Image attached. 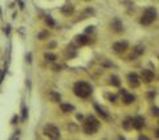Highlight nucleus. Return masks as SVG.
Returning <instances> with one entry per match:
<instances>
[{
	"mask_svg": "<svg viewBox=\"0 0 159 140\" xmlns=\"http://www.w3.org/2000/svg\"><path fill=\"white\" fill-rule=\"evenodd\" d=\"M147 96H149L150 99H152V98H155V91H150L149 94H147Z\"/></svg>",
	"mask_w": 159,
	"mask_h": 140,
	"instance_id": "b1692460",
	"label": "nucleus"
},
{
	"mask_svg": "<svg viewBox=\"0 0 159 140\" xmlns=\"http://www.w3.org/2000/svg\"><path fill=\"white\" fill-rule=\"evenodd\" d=\"M127 79H129V83L131 87H138L139 86V79H138V75L135 73H131V74L127 75Z\"/></svg>",
	"mask_w": 159,
	"mask_h": 140,
	"instance_id": "1a4fd4ad",
	"label": "nucleus"
},
{
	"mask_svg": "<svg viewBox=\"0 0 159 140\" xmlns=\"http://www.w3.org/2000/svg\"><path fill=\"white\" fill-rule=\"evenodd\" d=\"M109 99H110V100H115L117 96H115V95H109Z\"/></svg>",
	"mask_w": 159,
	"mask_h": 140,
	"instance_id": "bb28decb",
	"label": "nucleus"
},
{
	"mask_svg": "<svg viewBox=\"0 0 159 140\" xmlns=\"http://www.w3.org/2000/svg\"><path fill=\"white\" fill-rule=\"evenodd\" d=\"M73 11H74V8L72 7V5H64V7H61V12L64 15H66V16H69V15L73 13Z\"/></svg>",
	"mask_w": 159,
	"mask_h": 140,
	"instance_id": "f8f14e48",
	"label": "nucleus"
},
{
	"mask_svg": "<svg viewBox=\"0 0 159 140\" xmlns=\"http://www.w3.org/2000/svg\"><path fill=\"white\" fill-rule=\"evenodd\" d=\"M93 31H94V27H88L86 31H85V33H92Z\"/></svg>",
	"mask_w": 159,
	"mask_h": 140,
	"instance_id": "393cba45",
	"label": "nucleus"
},
{
	"mask_svg": "<svg viewBox=\"0 0 159 140\" xmlns=\"http://www.w3.org/2000/svg\"><path fill=\"white\" fill-rule=\"evenodd\" d=\"M4 73H5V70H1V72H0V82H1V79H3V77H4Z\"/></svg>",
	"mask_w": 159,
	"mask_h": 140,
	"instance_id": "a878e982",
	"label": "nucleus"
},
{
	"mask_svg": "<svg viewBox=\"0 0 159 140\" xmlns=\"http://www.w3.org/2000/svg\"><path fill=\"white\" fill-rule=\"evenodd\" d=\"M82 128H84V132L86 133V135H94L98 131V128H100V122L93 115H89L84 120Z\"/></svg>",
	"mask_w": 159,
	"mask_h": 140,
	"instance_id": "f257e3e1",
	"label": "nucleus"
},
{
	"mask_svg": "<svg viewBox=\"0 0 159 140\" xmlns=\"http://www.w3.org/2000/svg\"><path fill=\"white\" fill-rule=\"evenodd\" d=\"M49 95H51V98H52L55 102H60V98H61V96H60V94H57V92L52 91L51 94H49Z\"/></svg>",
	"mask_w": 159,
	"mask_h": 140,
	"instance_id": "a211bd4d",
	"label": "nucleus"
},
{
	"mask_svg": "<svg viewBox=\"0 0 159 140\" xmlns=\"http://www.w3.org/2000/svg\"><path fill=\"white\" fill-rule=\"evenodd\" d=\"M76 42L78 45H86L88 42H89V38H88L85 34H80V36L76 37Z\"/></svg>",
	"mask_w": 159,
	"mask_h": 140,
	"instance_id": "9b49d317",
	"label": "nucleus"
},
{
	"mask_svg": "<svg viewBox=\"0 0 159 140\" xmlns=\"http://www.w3.org/2000/svg\"><path fill=\"white\" fill-rule=\"evenodd\" d=\"M143 52H145V48H143L142 45H138V46H135V49H134V54H131V58H134V57H137V56L142 54Z\"/></svg>",
	"mask_w": 159,
	"mask_h": 140,
	"instance_id": "4468645a",
	"label": "nucleus"
},
{
	"mask_svg": "<svg viewBox=\"0 0 159 140\" xmlns=\"http://www.w3.org/2000/svg\"><path fill=\"white\" fill-rule=\"evenodd\" d=\"M44 133L51 139H60V130L53 124H46L44 127Z\"/></svg>",
	"mask_w": 159,
	"mask_h": 140,
	"instance_id": "20e7f679",
	"label": "nucleus"
},
{
	"mask_svg": "<svg viewBox=\"0 0 159 140\" xmlns=\"http://www.w3.org/2000/svg\"><path fill=\"white\" fill-rule=\"evenodd\" d=\"M73 91H74V94H76L77 96H80V98H88V96H90V94H92V86H90L89 83L84 82V81H80V82H77L76 85H74Z\"/></svg>",
	"mask_w": 159,
	"mask_h": 140,
	"instance_id": "f03ea898",
	"label": "nucleus"
},
{
	"mask_svg": "<svg viewBox=\"0 0 159 140\" xmlns=\"http://www.w3.org/2000/svg\"><path fill=\"white\" fill-rule=\"evenodd\" d=\"M111 28L115 32H122L123 31V24H122V21L119 19H114V20L111 21Z\"/></svg>",
	"mask_w": 159,
	"mask_h": 140,
	"instance_id": "9d476101",
	"label": "nucleus"
},
{
	"mask_svg": "<svg viewBox=\"0 0 159 140\" xmlns=\"http://www.w3.org/2000/svg\"><path fill=\"white\" fill-rule=\"evenodd\" d=\"M61 110L64 111V113H69V111H73V110H74V107H73L72 104H66V103H62V104H61Z\"/></svg>",
	"mask_w": 159,
	"mask_h": 140,
	"instance_id": "dca6fc26",
	"label": "nucleus"
},
{
	"mask_svg": "<svg viewBox=\"0 0 159 140\" xmlns=\"http://www.w3.org/2000/svg\"><path fill=\"white\" fill-rule=\"evenodd\" d=\"M21 109H23V118H21V120H23V122H24V120L27 119L28 111H27V109H25V106H24V104H23V106H21Z\"/></svg>",
	"mask_w": 159,
	"mask_h": 140,
	"instance_id": "412c9836",
	"label": "nucleus"
},
{
	"mask_svg": "<svg viewBox=\"0 0 159 140\" xmlns=\"http://www.w3.org/2000/svg\"><path fill=\"white\" fill-rule=\"evenodd\" d=\"M45 21H46V24H48V25H51V27H55V20H53L51 16H46Z\"/></svg>",
	"mask_w": 159,
	"mask_h": 140,
	"instance_id": "aec40b11",
	"label": "nucleus"
},
{
	"mask_svg": "<svg viewBox=\"0 0 159 140\" xmlns=\"http://www.w3.org/2000/svg\"><path fill=\"white\" fill-rule=\"evenodd\" d=\"M152 115L154 116H158V107H152Z\"/></svg>",
	"mask_w": 159,
	"mask_h": 140,
	"instance_id": "5701e85b",
	"label": "nucleus"
},
{
	"mask_svg": "<svg viewBox=\"0 0 159 140\" xmlns=\"http://www.w3.org/2000/svg\"><path fill=\"white\" fill-rule=\"evenodd\" d=\"M133 127H134L135 130H142L145 127V119L142 116H135L134 119H133Z\"/></svg>",
	"mask_w": 159,
	"mask_h": 140,
	"instance_id": "0eeeda50",
	"label": "nucleus"
},
{
	"mask_svg": "<svg viewBox=\"0 0 159 140\" xmlns=\"http://www.w3.org/2000/svg\"><path fill=\"white\" fill-rule=\"evenodd\" d=\"M127 48H129L127 41H119V42H115V44L113 45V49H114L115 53H123Z\"/></svg>",
	"mask_w": 159,
	"mask_h": 140,
	"instance_id": "39448f33",
	"label": "nucleus"
},
{
	"mask_svg": "<svg viewBox=\"0 0 159 140\" xmlns=\"http://www.w3.org/2000/svg\"><path fill=\"white\" fill-rule=\"evenodd\" d=\"M142 78H143V81L147 83L152 82L154 81V78H155V75H154V73L151 72V70H142Z\"/></svg>",
	"mask_w": 159,
	"mask_h": 140,
	"instance_id": "6e6552de",
	"label": "nucleus"
},
{
	"mask_svg": "<svg viewBox=\"0 0 159 140\" xmlns=\"http://www.w3.org/2000/svg\"><path fill=\"white\" fill-rule=\"evenodd\" d=\"M110 82L113 83L114 86H119V79H118L117 75H113V77H111V78H110Z\"/></svg>",
	"mask_w": 159,
	"mask_h": 140,
	"instance_id": "6ab92c4d",
	"label": "nucleus"
},
{
	"mask_svg": "<svg viewBox=\"0 0 159 140\" xmlns=\"http://www.w3.org/2000/svg\"><path fill=\"white\" fill-rule=\"evenodd\" d=\"M94 109L97 110V113L100 114V115L102 116V118H104V119H109V115H107V114L105 113V110H104V109H101V107L98 106V104H96V106H94Z\"/></svg>",
	"mask_w": 159,
	"mask_h": 140,
	"instance_id": "2eb2a0df",
	"label": "nucleus"
},
{
	"mask_svg": "<svg viewBox=\"0 0 159 140\" xmlns=\"http://www.w3.org/2000/svg\"><path fill=\"white\" fill-rule=\"evenodd\" d=\"M119 94L122 95V98H123V102L126 103V104H130V103H133L135 100V96L133 95V94H129L126 90H121V91H119Z\"/></svg>",
	"mask_w": 159,
	"mask_h": 140,
	"instance_id": "423d86ee",
	"label": "nucleus"
},
{
	"mask_svg": "<svg viewBox=\"0 0 159 140\" xmlns=\"http://www.w3.org/2000/svg\"><path fill=\"white\" fill-rule=\"evenodd\" d=\"M45 60H48V61L51 62H55L56 60H57V57H56V54H52V53H45Z\"/></svg>",
	"mask_w": 159,
	"mask_h": 140,
	"instance_id": "f3484780",
	"label": "nucleus"
},
{
	"mask_svg": "<svg viewBox=\"0 0 159 140\" xmlns=\"http://www.w3.org/2000/svg\"><path fill=\"white\" fill-rule=\"evenodd\" d=\"M155 19H156V11H155V8L150 7V8H147V9L143 12V15H142L141 24L150 25V24H152V23L155 21Z\"/></svg>",
	"mask_w": 159,
	"mask_h": 140,
	"instance_id": "7ed1b4c3",
	"label": "nucleus"
},
{
	"mask_svg": "<svg viewBox=\"0 0 159 140\" xmlns=\"http://www.w3.org/2000/svg\"><path fill=\"white\" fill-rule=\"evenodd\" d=\"M123 128L125 130H130V128H133V119L131 118H126V119L123 120Z\"/></svg>",
	"mask_w": 159,
	"mask_h": 140,
	"instance_id": "ddd939ff",
	"label": "nucleus"
},
{
	"mask_svg": "<svg viewBox=\"0 0 159 140\" xmlns=\"http://www.w3.org/2000/svg\"><path fill=\"white\" fill-rule=\"evenodd\" d=\"M46 36H48V33H46V32H42V33L38 34V38H40V40H42V38L46 37Z\"/></svg>",
	"mask_w": 159,
	"mask_h": 140,
	"instance_id": "4be33fe9",
	"label": "nucleus"
}]
</instances>
